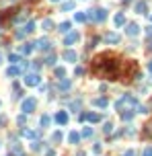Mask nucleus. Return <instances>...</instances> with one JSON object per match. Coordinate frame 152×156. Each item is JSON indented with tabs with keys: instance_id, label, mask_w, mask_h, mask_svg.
<instances>
[{
	"instance_id": "nucleus-1",
	"label": "nucleus",
	"mask_w": 152,
	"mask_h": 156,
	"mask_svg": "<svg viewBox=\"0 0 152 156\" xmlns=\"http://www.w3.org/2000/svg\"><path fill=\"white\" fill-rule=\"evenodd\" d=\"M35 107H37V101L31 97V99H25V101H23V105H21V111H23V113H31Z\"/></svg>"
},
{
	"instance_id": "nucleus-2",
	"label": "nucleus",
	"mask_w": 152,
	"mask_h": 156,
	"mask_svg": "<svg viewBox=\"0 0 152 156\" xmlns=\"http://www.w3.org/2000/svg\"><path fill=\"white\" fill-rule=\"evenodd\" d=\"M39 82H41V76H39V74H27V76H25V84H27V86H37Z\"/></svg>"
},
{
	"instance_id": "nucleus-3",
	"label": "nucleus",
	"mask_w": 152,
	"mask_h": 156,
	"mask_svg": "<svg viewBox=\"0 0 152 156\" xmlns=\"http://www.w3.org/2000/svg\"><path fill=\"white\" fill-rule=\"evenodd\" d=\"M78 39H80V35L76 33V31H68V35L64 37V45H74Z\"/></svg>"
},
{
	"instance_id": "nucleus-4",
	"label": "nucleus",
	"mask_w": 152,
	"mask_h": 156,
	"mask_svg": "<svg viewBox=\"0 0 152 156\" xmlns=\"http://www.w3.org/2000/svg\"><path fill=\"white\" fill-rule=\"evenodd\" d=\"M126 33L132 35V37H136V35L140 33V25H138V23H129L128 29H126Z\"/></svg>"
},
{
	"instance_id": "nucleus-5",
	"label": "nucleus",
	"mask_w": 152,
	"mask_h": 156,
	"mask_svg": "<svg viewBox=\"0 0 152 156\" xmlns=\"http://www.w3.org/2000/svg\"><path fill=\"white\" fill-rule=\"evenodd\" d=\"M101 119V115H97V113H82L80 115V121H99Z\"/></svg>"
},
{
	"instance_id": "nucleus-6",
	"label": "nucleus",
	"mask_w": 152,
	"mask_h": 156,
	"mask_svg": "<svg viewBox=\"0 0 152 156\" xmlns=\"http://www.w3.org/2000/svg\"><path fill=\"white\" fill-rule=\"evenodd\" d=\"M56 121H58L60 125H66V123H68V113L66 111H58L56 113Z\"/></svg>"
},
{
	"instance_id": "nucleus-7",
	"label": "nucleus",
	"mask_w": 152,
	"mask_h": 156,
	"mask_svg": "<svg viewBox=\"0 0 152 156\" xmlns=\"http://www.w3.org/2000/svg\"><path fill=\"white\" fill-rule=\"evenodd\" d=\"M119 39H121V37H119L117 33H107V35H105V41H107V43H111V45L119 43Z\"/></svg>"
},
{
	"instance_id": "nucleus-8",
	"label": "nucleus",
	"mask_w": 152,
	"mask_h": 156,
	"mask_svg": "<svg viewBox=\"0 0 152 156\" xmlns=\"http://www.w3.org/2000/svg\"><path fill=\"white\" fill-rule=\"evenodd\" d=\"M123 23H126V17H123V12H117L115 17H113V25H115V27H121Z\"/></svg>"
},
{
	"instance_id": "nucleus-9",
	"label": "nucleus",
	"mask_w": 152,
	"mask_h": 156,
	"mask_svg": "<svg viewBox=\"0 0 152 156\" xmlns=\"http://www.w3.org/2000/svg\"><path fill=\"white\" fill-rule=\"evenodd\" d=\"M64 60H66V62H76V51H72V49H66V51H64Z\"/></svg>"
},
{
	"instance_id": "nucleus-10",
	"label": "nucleus",
	"mask_w": 152,
	"mask_h": 156,
	"mask_svg": "<svg viewBox=\"0 0 152 156\" xmlns=\"http://www.w3.org/2000/svg\"><path fill=\"white\" fill-rule=\"evenodd\" d=\"M68 140H70V144H78V142H80V134H78V132H70V134H68Z\"/></svg>"
},
{
	"instance_id": "nucleus-11",
	"label": "nucleus",
	"mask_w": 152,
	"mask_h": 156,
	"mask_svg": "<svg viewBox=\"0 0 152 156\" xmlns=\"http://www.w3.org/2000/svg\"><path fill=\"white\" fill-rule=\"evenodd\" d=\"M35 31V21H29L27 25H25V29H23V35H27V33H33Z\"/></svg>"
},
{
	"instance_id": "nucleus-12",
	"label": "nucleus",
	"mask_w": 152,
	"mask_h": 156,
	"mask_svg": "<svg viewBox=\"0 0 152 156\" xmlns=\"http://www.w3.org/2000/svg\"><path fill=\"white\" fill-rule=\"evenodd\" d=\"M21 70H23L21 66H12V68L6 70V74H8V76H19V74H21Z\"/></svg>"
},
{
	"instance_id": "nucleus-13",
	"label": "nucleus",
	"mask_w": 152,
	"mask_h": 156,
	"mask_svg": "<svg viewBox=\"0 0 152 156\" xmlns=\"http://www.w3.org/2000/svg\"><path fill=\"white\" fill-rule=\"evenodd\" d=\"M60 31H62V33H68V31H72V21H64L62 25H60Z\"/></svg>"
},
{
	"instance_id": "nucleus-14",
	"label": "nucleus",
	"mask_w": 152,
	"mask_h": 156,
	"mask_svg": "<svg viewBox=\"0 0 152 156\" xmlns=\"http://www.w3.org/2000/svg\"><path fill=\"white\" fill-rule=\"evenodd\" d=\"M35 45L39 47V49H47V47H49L51 43H49V39H45V37H43V39H39V41H37Z\"/></svg>"
},
{
	"instance_id": "nucleus-15",
	"label": "nucleus",
	"mask_w": 152,
	"mask_h": 156,
	"mask_svg": "<svg viewBox=\"0 0 152 156\" xmlns=\"http://www.w3.org/2000/svg\"><path fill=\"white\" fill-rule=\"evenodd\" d=\"M136 12H138V14H144V12H146V2H136Z\"/></svg>"
},
{
	"instance_id": "nucleus-16",
	"label": "nucleus",
	"mask_w": 152,
	"mask_h": 156,
	"mask_svg": "<svg viewBox=\"0 0 152 156\" xmlns=\"http://www.w3.org/2000/svg\"><path fill=\"white\" fill-rule=\"evenodd\" d=\"M78 23H84V21H88V12H76V17H74Z\"/></svg>"
},
{
	"instance_id": "nucleus-17",
	"label": "nucleus",
	"mask_w": 152,
	"mask_h": 156,
	"mask_svg": "<svg viewBox=\"0 0 152 156\" xmlns=\"http://www.w3.org/2000/svg\"><path fill=\"white\" fill-rule=\"evenodd\" d=\"M33 47H35V43H25L23 47H21V54H31Z\"/></svg>"
},
{
	"instance_id": "nucleus-18",
	"label": "nucleus",
	"mask_w": 152,
	"mask_h": 156,
	"mask_svg": "<svg viewBox=\"0 0 152 156\" xmlns=\"http://www.w3.org/2000/svg\"><path fill=\"white\" fill-rule=\"evenodd\" d=\"M72 8H74V2H72V0H68V2H64V4H62V11H64V12L72 11Z\"/></svg>"
},
{
	"instance_id": "nucleus-19",
	"label": "nucleus",
	"mask_w": 152,
	"mask_h": 156,
	"mask_svg": "<svg viewBox=\"0 0 152 156\" xmlns=\"http://www.w3.org/2000/svg\"><path fill=\"white\" fill-rule=\"evenodd\" d=\"M49 123H51V117H49V115H43V117H41V127H47Z\"/></svg>"
},
{
	"instance_id": "nucleus-20",
	"label": "nucleus",
	"mask_w": 152,
	"mask_h": 156,
	"mask_svg": "<svg viewBox=\"0 0 152 156\" xmlns=\"http://www.w3.org/2000/svg\"><path fill=\"white\" fill-rule=\"evenodd\" d=\"M41 27H43V29H45V31H47V29H54V23L49 21V19H45V21L41 23Z\"/></svg>"
},
{
	"instance_id": "nucleus-21",
	"label": "nucleus",
	"mask_w": 152,
	"mask_h": 156,
	"mask_svg": "<svg viewBox=\"0 0 152 156\" xmlns=\"http://www.w3.org/2000/svg\"><path fill=\"white\" fill-rule=\"evenodd\" d=\"M95 105L97 107H107V99H95Z\"/></svg>"
},
{
	"instance_id": "nucleus-22",
	"label": "nucleus",
	"mask_w": 152,
	"mask_h": 156,
	"mask_svg": "<svg viewBox=\"0 0 152 156\" xmlns=\"http://www.w3.org/2000/svg\"><path fill=\"white\" fill-rule=\"evenodd\" d=\"M91 136H93V129H91V127L82 129V138H91Z\"/></svg>"
},
{
	"instance_id": "nucleus-23",
	"label": "nucleus",
	"mask_w": 152,
	"mask_h": 156,
	"mask_svg": "<svg viewBox=\"0 0 152 156\" xmlns=\"http://www.w3.org/2000/svg\"><path fill=\"white\" fill-rule=\"evenodd\" d=\"M8 60H11V64H19V62H21V58L17 56V54H12V56L8 58Z\"/></svg>"
},
{
	"instance_id": "nucleus-24",
	"label": "nucleus",
	"mask_w": 152,
	"mask_h": 156,
	"mask_svg": "<svg viewBox=\"0 0 152 156\" xmlns=\"http://www.w3.org/2000/svg\"><path fill=\"white\" fill-rule=\"evenodd\" d=\"M23 136H25V138H35V132H31V129H23Z\"/></svg>"
},
{
	"instance_id": "nucleus-25",
	"label": "nucleus",
	"mask_w": 152,
	"mask_h": 156,
	"mask_svg": "<svg viewBox=\"0 0 152 156\" xmlns=\"http://www.w3.org/2000/svg\"><path fill=\"white\" fill-rule=\"evenodd\" d=\"M60 89H62V90L70 89V80H62V84H60Z\"/></svg>"
},
{
	"instance_id": "nucleus-26",
	"label": "nucleus",
	"mask_w": 152,
	"mask_h": 156,
	"mask_svg": "<svg viewBox=\"0 0 152 156\" xmlns=\"http://www.w3.org/2000/svg\"><path fill=\"white\" fill-rule=\"evenodd\" d=\"M47 64H49V66H54V64H56V56H54V54H51V56H47V60H45Z\"/></svg>"
},
{
	"instance_id": "nucleus-27",
	"label": "nucleus",
	"mask_w": 152,
	"mask_h": 156,
	"mask_svg": "<svg viewBox=\"0 0 152 156\" xmlns=\"http://www.w3.org/2000/svg\"><path fill=\"white\" fill-rule=\"evenodd\" d=\"M64 74H66V68H56V76H64Z\"/></svg>"
},
{
	"instance_id": "nucleus-28",
	"label": "nucleus",
	"mask_w": 152,
	"mask_h": 156,
	"mask_svg": "<svg viewBox=\"0 0 152 156\" xmlns=\"http://www.w3.org/2000/svg\"><path fill=\"white\" fill-rule=\"evenodd\" d=\"M51 138H54V142H60V140H62V134H60V132H54Z\"/></svg>"
},
{
	"instance_id": "nucleus-29",
	"label": "nucleus",
	"mask_w": 152,
	"mask_h": 156,
	"mask_svg": "<svg viewBox=\"0 0 152 156\" xmlns=\"http://www.w3.org/2000/svg\"><path fill=\"white\" fill-rule=\"evenodd\" d=\"M111 127H113L111 123H105V134H109V132H111Z\"/></svg>"
},
{
	"instance_id": "nucleus-30",
	"label": "nucleus",
	"mask_w": 152,
	"mask_h": 156,
	"mask_svg": "<svg viewBox=\"0 0 152 156\" xmlns=\"http://www.w3.org/2000/svg\"><path fill=\"white\" fill-rule=\"evenodd\" d=\"M144 156H152V148H146V150H144Z\"/></svg>"
},
{
	"instance_id": "nucleus-31",
	"label": "nucleus",
	"mask_w": 152,
	"mask_h": 156,
	"mask_svg": "<svg viewBox=\"0 0 152 156\" xmlns=\"http://www.w3.org/2000/svg\"><path fill=\"white\" fill-rule=\"evenodd\" d=\"M123 156H136V154H134V150H128V152H126Z\"/></svg>"
},
{
	"instance_id": "nucleus-32",
	"label": "nucleus",
	"mask_w": 152,
	"mask_h": 156,
	"mask_svg": "<svg viewBox=\"0 0 152 156\" xmlns=\"http://www.w3.org/2000/svg\"><path fill=\"white\" fill-rule=\"evenodd\" d=\"M148 72H150V76H152V60L148 62Z\"/></svg>"
},
{
	"instance_id": "nucleus-33",
	"label": "nucleus",
	"mask_w": 152,
	"mask_h": 156,
	"mask_svg": "<svg viewBox=\"0 0 152 156\" xmlns=\"http://www.w3.org/2000/svg\"><path fill=\"white\" fill-rule=\"evenodd\" d=\"M45 156H54V150H47V152H45Z\"/></svg>"
},
{
	"instance_id": "nucleus-34",
	"label": "nucleus",
	"mask_w": 152,
	"mask_h": 156,
	"mask_svg": "<svg viewBox=\"0 0 152 156\" xmlns=\"http://www.w3.org/2000/svg\"><path fill=\"white\" fill-rule=\"evenodd\" d=\"M51 2H60V0H51Z\"/></svg>"
},
{
	"instance_id": "nucleus-35",
	"label": "nucleus",
	"mask_w": 152,
	"mask_h": 156,
	"mask_svg": "<svg viewBox=\"0 0 152 156\" xmlns=\"http://www.w3.org/2000/svg\"><path fill=\"white\" fill-rule=\"evenodd\" d=\"M0 62H2V54H0Z\"/></svg>"
},
{
	"instance_id": "nucleus-36",
	"label": "nucleus",
	"mask_w": 152,
	"mask_h": 156,
	"mask_svg": "<svg viewBox=\"0 0 152 156\" xmlns=\"http://www.w3.org/2000/svg\"><path fill=\"white\" fill-rule=\"evenodd\" d=\"M121 2H129V0H121Z\"/></svg>"
},
{
	"instance_id": "nucleus-37",
	"label": "nucleus",
	"mask_w": 152,
	"mask_h": 156,
	"mask_svg": "<svg viewBox=\"0 0 152 156\" xmlns=\"http://www.w3.org/2000/svg\"><path fill=\"white\" fill-rule=\"evenodd\" d=\"M150 21H152V17H150Z\"/></svg>"
}]
</instances>
